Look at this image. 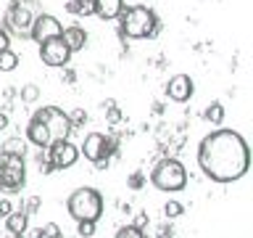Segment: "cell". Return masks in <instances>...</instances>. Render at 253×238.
Instances as JSON below:
<instances>
[{
	"mask_svg": "<svg viewBox=\"0 0 253 238\" xmlns=\"http://www.w3.org/2000/svg\"><path fill=\"white\" fill-rule=\"evenodd\" d=\"M69 59H71V51L61 37H50V40H45V43H40V61H42L45 66L66 69Z\"/></svg>",
	"mask_w": 253,
	"mask_h": 238,
	"instance_id": "9c48e42d",
	"label": "cell"
},
{
	"mask_svg": "<svg viewBox=\"0 0 253 238\" xmlns=\"http://www.w3.org/2000/svg\"><path fill=\"white\" fill-rule=\"evenodd\" d=\"M92 3H95V16L103 21H114L124 11V0H92Z\"/></svg>",
	"mask_w": 253,
	"mask_h": 238,
	"instance_id": "5bb4252c",
	"label": "cell"
},
{
	"mask_svg": "<svg viewBox=\"0 0 253 238\" xmlns=\"http://www.w3.org/2000/svg\"><path fill=\"white\" fill-rule=\"evenodd\" d=\"M27 228H29V214L24 209L11 212L5 217V230H8V233H27Z\"/></svg>",
	"mask_w": 253,
	"mask_h": 238,
	"instance_id": "9a60e30c",
	"label": "cell"
},
{
	"mask_svg": "<svg viewBox=\"0 0 253 238\" xmlns=\"http://www.w3.org/2000/svg\"><path fill=\"white\" fill-rule=\"evenodd\" d=\"M27 182V164L24 156H11L0 151V190L19 193Z\"/></svg>",
	"mask_w": 253,
	"mask_h": 238,
	"instance_id": "52a82bcc",
	"label": "cell"
},
{
	"mask_svg": "<svg viewBox=\"0 0 253 238\" xmlns=\"http://www.w3.org/2000/svg\"><path fill=\"white\" fill-rule=\"evenodd\" d=\"M182 212H185V206H182L179 201H166L164 204V217L166 220H177Z\"/></svg>",
	"mask_w": 253,
	"mask_h": 238,
	"instance_id": "d6986e66",
	"label": "cell"
},
{
	"mask_svg": "<svg viewBox=\"0 0 253 238\" xmlns=\"http://www.w3.org/2000/svg\"><path fill=\"white\" fill-rule=\"evenodd\" d=\"M61 21L55 19L53 13H37L35 16V24H32V40L35 43H45V40H50V37H61Z\"/></svg>",
	"mask_w": 253,
	"mask_h": 238,
	"instance_id": "8fae6325",
	"label": "cell"
},
{
	"mask_svg": "<svg viewBox=\"0 0 253 238\" xmlns=\"http://www.w3.org/2000/svg\"><path fill=\"white\" fill-rule=\"evenodd\" d=\"M13 212V206H11V201H8V198H3V201H0V217H8V214Z\"/></svg>",
	"mask_w": 253,
	"mask_h": 238,
	"instance_id": "f1b7e54d",
	"label": "cell"
},
{
	"mask_svg": "<svg viewBox=\"0 0 253 238\" xmlns=\"http://www.w3.org/2000/svg\"><path fill=\"white\" fill-rule=\"evenodd\" d=\"M66 11H69V13H77V0H69V3H66Z\"/></svg>",
	"mask_w": 253,
	"mask_h": 238,
	"instance_id": "d6a6232c",
	"label": "cell"
},
{
	"mask_svg": "<svg viewBox=\"0 0 253 238\" xmlns=\"http://www.w3.org/2000/svg\"><path fill=\"white\" fill-rule=\"evenodd\" d=\"M158 16L148 5H129L119 13V32L129 40H145L158 32Z\"/></svg>",
	"mask_w": 253,
	"mask_h": 238,
	"instance_id": "3957f363",
	"label": "cell"
},
{
	"mask_svg": "<svg viewBox=\"0 0 253 238\" xmlns=\"http://www.w3.org/2000/svg\"><path fill=\"white\" fill-rule=\"evenodd\" d=\"M150 182H153V188L164 190V193H177V190L187 185V170L177 159H161L153 167V172H150Z\"/></svg>",
	"mask_w": 253,
	"mask_h": 238,
	"instance_id": "8992f818",
	"label": "cell"
},
{
	"mask_svg": "<svg viewBox=\"0 0 253 238\" xmlns=\"http://www.w3.org/2000/svg\"><path fill=\"white\" fill-rule=\"evenodd\" d=\"M77 13L79 16H92L95 13V3L92 0H77Z\"/></svg>",
	"mask_w": 253,
	"mask_h": 238,
	"instance_id": "cb8c5ba5",
	"label": "cell"
},
{
	"mask_svg": "<svg viewBox=\"0 0 253 238\" xmlns=\"http://www.w3.org/2000/svg\"><path fill=\"white\" fill-rule=\"evenodd\" d=\"M29 238H45V236H42V228H35V230H29Z\"/></svg>",
	"mask_w": 253,
	"mask_h": 238,
	"instance_id": "1f68e13d",
	"label": "cell"
},
{
	"mask_svg": "<svg viewBox=\"0 0 253 238\" xmlns=\"http://www.w3.org/2000/svg\"><path fill=\"white\" fill-rule=\"evenodd\" d=\"M203 117H206V122H211L213 127H219L221 122H224V106H221L219 101H213L211 106L203 111Z\"/></svg>",
	"mask_w": 253,
	"mask_h": 238,
	"instance_id": "2e32d148",
	"label": "cell"
},
{
	"mask_svg": "<svg viewBox=\"0 0 253 238\" xmlns=\"http://www.w3.org/2000/svg\"><path fill=\"white\" fill-rule=\"evenodd\" d=\"M71 119L66 111L55 109V106H42L32 114L27 124V140L37 148H47L55 140H66L71 135Z\"/></svg>",
	"mask_w": 253,
	"mask_h": 238,
	"instance_id": "7a4b0ae2",
	"label": "cell"
},
{
	"mask_svg": "<svg viewBox=\"0 0 253 238\" xmlns=\"http://www.w3.org/2000/svg\"><path fill=\"white\" fill-rule=\"evenodd\" d=\"M145 225H148V214H137V220H134V228H140V230H142Z\"/></svg>",
	"mask_w": 253,
	"mask_h": 238,
	"instance_id": "4dcf8cb0",
	"label": "cell"
},
{
	"mask_svg": "<svg viewBox=\"0 0 253 238\" xmlns=\"http://www.w3.org/2000/svg\"><path fill=\"white\" fill-rule=\"evenodd\" d=\"M77 233L82 236V238H92L95 236V222H87V220L77 222Z\"/></svg>",
	"mask_w": 253,
	"mask_h": 238,
	"instance_id": "603a6c76",
	"label": "cell"
},
{
	"mask_svg": "<svg viewBox=\"0 0 253 238\" xmlns=\"http://www.w3.org/2000/svg\"><path fill=\"white\" fill-rule=\"evenodd\" d=\"M158 238H169V233H166V230H161V236H158Z\"/></svg>",
	"mask_w": 253,
	"mask_h": 238,
	"instance_id": "d590c367",
	"label": "cell"
},
{
	"mask_svg": "<svg viewBox=\"0 0 253 238\" xmlns=\"http://www.w3.org/2000/svg\"><path fill=\"white\" fill-rule=\"evenodd\" d=\"M19 66V56H16L11 48L8 51H0V71H13Z\"/></svg>",
	"mask_w": 253,
	"mask_h": 238,
	"instance_id": "ac0fdd59",
	"label": "cell"
},
{
	"mask_svg": "<svg viewBox=\"0 0 253 238\" xmlns=\"http://www.w3.org/2000/svg\"><path fill=\"white\" fill-rule=\"evenodd\" d=\"M61 40L69 45L71 53H77V51H84V45H87V32L79 27V24H71V27H63V29H61Z\"/></svg>",
	"mask_w": 253,
	"mask_h": 238,
	"instance_id": "4fadbf2b",
	"label": "cell"
},
{
	"mask_svg": "<svg viewBox=\"0 0 253 238\" xmlns=\"http://www.w3.org/2000/svg\"><path fill=\"white\" fill-rule=\"evenodd\" d=\"M40 98V87L37 85H24L21 87V101L24 103H35Z\"/></svg>",
	"mask_w": 253,
	"mask_h": 238,
	"instance_id": "44dd1931",
	"label": "cell"
},
{
	"mask_svg": "<svg viewBox=\"0 0 253 238\" xmlns=\"http://www.w3.org/2000/svg\"><path fill=\"white\" fill-rule=\"evenodd\" d=\"M8 236L11 238H24V233H8Z\"/></svg>",
	"mask_w": 253,
	"mask_h": 238,
	"instance_id": "e575fe53",
	"label": "cell"
},
{
	"mask_svg": "<svg viewBox=\"0 0 253 238\" xmlns=\"http://www.w3.org/2000/svg\"><path fill=\"white\" fill-rule=\"evenodd\" d=\"M0 151H3V154H11V156H24V154H27V140H21V138H8Z\"/></svg>",
	"mask_w": 253,
	"mask_h": 238,
	"instance_id": "e0dca14e",
	"label": "cell"
},
{
	"mask_svg": "<svg viewBox=\"0 0 253 238\" xmlns=\"http://www.w3.org/2000/svg\"><path fill=\"white\" fill-rule=\"evenodd\" d=\"M114 238H145V233H142L140 228H134V225H124V228L116 230Z\"/></svg>",
	"mask_w": 253,
	"mask_h": 238,
	"instance_id": "ffe728a7",
	"label": "cell"
},
{
	"mask_svg": "<svg viewBox=\"0 0 253 238\" xmlns=\"http://www.w3.org/2000/svg\"><path fill=\"white\" fill-rule=\"evenodd\" d=\"M103 106L108 109V124H119V122H122V111H119V106L114 101H106Z\"/></svg>",
	"mask_w": 253,
	"mask_h": 238,
	"instance_id": "7402d4cb",
	"label": "cell"
},
{
	"mask_svg": "<svg viewBox=\"0 0 253 238\" xmlns=\"http://www.w3.org/2000/svg\"><path fill=\"white\" fill-rule=\"evenodd\" d=\"M5 127H8V117L0 114V130H5Z\"/></svg>",
	"mask_w": 253,
	"mask_h": 238,
	"instance_id": "836d02e7",
	"label": "cell"
},
{
	"mask_svg": "<svg viewBox=\"0 0 253 238\" xmlns=\"http://www.w3.org/2000/svg\"><path fill=\"white\" fill-rule=\"evenodd\" d=\"M69 119H71V127H77V124H84L87 122V114H84L82 109H77L74 114H69Z\"/></svg>",
	"mask_w": 253,
	"mask_h": 238,
	"instance_id": "4316f807",
	"label": "cell"
},
{
	"mask_svg": "<svg viewBox=\"0 0 253 238\" xmlns=\"http://www.w3.org/2000/svg\"><path fill=\"white\" fill-rule=\"evenodd\" d=\"M142 182H145V178H142V175H140V172H134V175H132V178H129V185H132V188H140V185H142Z\"/></svg>",
	"mask_w": 253,
	"mask_h": 238,
	"instance_id": "f546056e",
	"label": "cell"
},
{
	"mask_svg": "<svg viewBox=\"0 0 253 238\" xmlns=\"http://www.w3.org/2000/svg\"><path fill=\"white\" fill-rule=\"evenodd\" d=\"M37 13H42V11H40V5L35 0H11V5H8V11L3 16V24H5L3 29L16 35V37H21V40L29 37Z\"/></svg>",
	"mask_w": 253,
	"mask_h": 238,
	"instance_id": "277c9868",
	"label": "cell"
},
{
	"mask_svg": "<svg viewBox=\"0 0 253 238\" xmlns=\"http://www.w3.org/2000/svg\"><path fill=\"white\" fill-rule=\"evenodd\" d=\"M116 151V140L114 138H106L103 132H90L82 143V148H79V154H84L87 162H103V159H108L111 154Z\"/></svg>",
	"mask_w": 253,
	"mask_h": 238,
	"instance_id": "ba28073f",
	"label": "cell"
},
{
	"mask_svg": "<svg viewBox=\"0 0 253 238\" xmlns=\"http://www.w3.org/2000/svg\"><path fill=\"white\" fill-rule=\"evenodd\" d=\"M42 236H45V238H63V236H61V228L55 225V222H47V225L42 228Z\"/></svg>",
	"mask_w": 253,
	"mask_h": 238,
	"instance_id": "484cf974",
	"label": "cell"
},
{
	"mask_svg": "<svg viewBox=\"0 0 253 238\" xmlns=\"http://www.w3.org/2000/svg\"><path fill=\"white\" fill-rule=\"evenodd\" d=\"M77 159H79V146H74L69 138L47 146V162L53 164V170H69V167L77 164Z\"/></svg>",
	"mask_w": 253,
	"mask_h": 238,
	"instance_id": "30bf717a",
	"label": "cell"
},
{
	"mask_svg": "<svg viewBox=\"0 0 253 238\" xmlns=\"http://www.w3.org/2000/svg\"><path fill=\"white\" fill-rule=\"evenodd\" d=\"M66 209L77 222H82V220L98 222L100 214H103V196L95 188H77L74 193L69 196Z\"/></svg>",
	"mask_w": 253,
	"mask_h": 238,
	"instance_id": "5b68a950",
	"label": "cell"
},
{
	"mask_svg": "<svg viewBox=\"0 0 253 238\" xmlns=\"http://www.w3.org/2000/svg\"><path fill=\"white\" fill-rule=\"evenodd\" d=\"M8 48H11V35L0 27V51H8Z\"/></svg>",
	"mask_w": 253,
	"mask_h": 238,
	"instance_id": "83f0119b",
	"label": "cell"
},
{
	"mask_svg": "<svg viewBox=\"0 0 253 238\" xmlns=\"http://www.w3.org/2000/svg\"><path fill=\"white\" fill-rule=\"evenodd\" d=\"M198 167L213 182H235L251 167V151L240 132L213 130L198 146Z\"/></svg>",
	"mask_w": 253,
	"mask_h": 238,
	"instance_id": "6da1fadb",
	"label": "cell"
},
{
	"mask_svg": "<svg viewBox=\"0 0 253 238\" xmlns=\"http://www.w3.org/2000/svg\"><path fill=\"white\" fill-rule=\"evenodd\" d=\"M40 206H42V198H40V196H29V198H27V206H24V212H27V214H37Z\"/></svg>",
	"mask_w": 253,
	"mask_h": 238,
	"instance_id": "d4e9b609",
	"label": "cell"
},
{
	"mask_svg": "<svg viewBox=\"0 0 253 238\" xmlns=\"http://www.w3.org/2000/svg\"><path fill=\"white\" fill-rule=\"evenodd\" d=\"M193 93H195V85H193V79H190L187 74H174L169 79V85H166V95H169L171 101H177V103L190 101Z\"/></svg>",
	"mask_w": 253,
	"mask_h": 238,
	"instance_id": "7c38bea8",
	"label": "cell"
}]
</instances>
